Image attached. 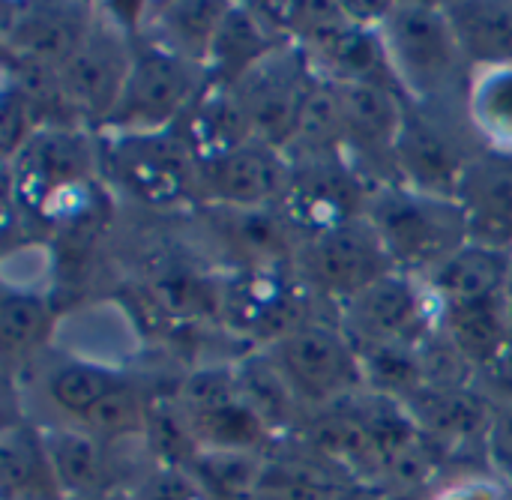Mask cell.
Wrapping results in <instances>:
<instances>
[{
  "instance_id": "cell-18",
  "label": "cell",
  "mask_w": 512,
  "mask_h": 500,
  "mask_svg": "<svg viewBox=\"0 0 512 500\" xmlns=\"http://www.w3.org/2000/svg\"><path fill=\"white\" fill-rule=\"evenodd\" d=\"M405 408L420 435L438 453L462 450L471 444L486 447V435L495 417V405L477 384L426 387Z\"/></svg>"
},
{
  "instance_id": "cell-21",
  "label": "cell",
  "mask_w": 512,
  "mask_h": 500,
  "mask_svg": "<svg viewBox=\"0 0 512 500\" xmlns=\"http://www.w3.org/2000/svg\"><path fill=\"white\" fill-rule=\"evenodd\" d=\"M423 282L441 309L504 297L510 294L512 252L471 240Z\"/></svg>"
},
{
  "instance_id": "cell-5",
  "label": "cell",
  "mask_w": 512,
  "mask_h": 500,
  "mask_svg": "<svg viewBox=\"0 0 512 500\" xmlns=\"http://www.w3.org/2000/svg\"><path fill=\"white\" fill-rule=\"evenodd\" d=\"M102 168L117 189L153 210H174L198 204V159L180 129L138 132V135H99Z\"/></svg>"
},
{
  "instance_id": "cell-11",
  "label": "cell",
  "mask_w": 512,
  "mask_h": 500,
  "mask_svg": "<svg viewBox=\"0 0 512 500\" xmlns=\"http://www.w3.org/2000/svg\"><path fill=\"white\" fill-rule=\"evenodd\" d=\"M132 54L135 36L117 27L102 6H96L90 33L60 69V90L72 123L90 132L105 129L132 69Z\"/></svg>"
},
{
  "instance_id": "cell-3",
  "label": "cell",
  "mask_w": 512,
  "mask_h": 500,
  "mask_svg": "<svg viewBox=\"0 0 512 500\" xmlns=\"http://www.w3.org/2000/svg\"><path fill=\"white\" fill-rule=\"evenodd\" d=\"M366 219L381 237L393 270L414 279L432 276L471 243L468 219L456 198L423 195L399 183L375 189Z\"/></svg>"
},
{
  "instance_id": "cell-42",
  "label": "cell",
  "mask_w": 512,
  "mask_h": 500,
  "mask_svg": "<svg viewBox=\"0 0 512 500\" xmlns=\"http://www.w3.org/2000/svg\"><path fill=\"white\" fill-rule=\"evenodd\" d=\"M342 500H390L387 495V489L384 486H372V483H357V486H351Z\"/></svg>"
},
{
  "instance_id": "cell-25",
  "label": "cell",
  "mask_w": 512,
  "mask_h": 500,
  "mask_svg": "<svg viewBox=\"0 0 512 500\" xmlns=\"http://www.w3.org/2000/svg\"><path fill=\"white\" fill-rule=\"evenodd\" d=\"M351 486L357 483L297 444L291 453L270 450L264 456L252 500H342Z\"/></svg>"
},
{
  "instance_id": "cell-38",
  "label": "cell",
  "mask_w": 512,
  "mask_h": 500,
  "mask_svg": "<svg viewBox=\"0 0 512 500\" xmlns=\"http://www.w3.org/2000/svg\"><path fill=\"white\" fill-rule=\"evenodd\" d=\"M129 500H216L189 468L156 465Z\"/></svg>"
},
{
  "instance_id": "cell-15",
  "label": "cell",
  "mask_w": 512,
  "mask_h": 500,
  "mask_svg": "<svg viewBox=\"0 0 512 500\" xmlns=\"http://www.w3.org/2000/svg\"><path fill=\"white\" fill-rule=\"evenodd\" d=\"M480 147H468L435 108L408 105V117L396 144V183L435 198H456L459 183Z\"/></svg>"
},
{
  "instance_id": "cell-2",
  "label": "cell",
  "mask_w": 512,
  "mask_h": 500,
  "mask_svg": "<svg viewBox=\"0 0 512 500\" xmlns=\"http://www.w3.org/2000/svg\"><path fill=\"white\" fill-rule=\"evenodd\" d=\"M381 39L393 78L411 105L438 108L453 99V93H462L465 102L471 69L459 51L444 3H390Z\"/></svg>"
},
{
  "instance_id": "cell-24",
  "label": "cell",
  "mask_w": 512,
  "mask_h": 500,
  "mask_svg": "<svg viewBox=\"0 0 512 500\" xmlns=\"http://www.w3.org/2000/svg\"><path fill=\"white\" fill-rule=\"evenodd\" d=\"M0 495L3 500H63L42 426L6 420L0 432Z\"/></svg>"
},
{
  "instance_id": "cell-17",
  "label": "cell",
  "mask_w": 512,
  "mask_h": 500,
  "mask_svg": "<svg viewBox=\"0 0 512 500\" xmlns=\"http://www.w3.org/2000/svg\"><path fill=\"white\" fill-rule=\"evenodd\" d=\"M309 69L333 84H363V81H381L396 84L387 48L381 39V27L357 24L345 15L342 3L330 21H324L318 30H312L303 42L294 45ZM399 87V84H396Z\"/></svg>"
},
{
  "instance_id": "cell-39",
  "label": "cell",
  "mask_w": 512,
  "mask_h": 500,
  "mask_svg": "<svg viewBox=\"0 0 512 500\" xmlns=\"http://www.w3.org/2000/svg\"><path fill=\"white\" fill-rule=\"evenodd\" d=\"M486 456L495 465V471L512 483V402L495 405V417L486 435Z\"/></svg>"
},
{
  "instance_id": "cell-26",
  "label": "cell",
  "mask_w": 512,
  "mask_h": 500,
  "mask_svg": "<svg viewBox=\"0 0 512 500\" xmlns=\"http://www.w3.org/2000/svg\"><path fill=\"white\" fill-rule=\"evenodd\" d=\"M45 450L63 498L117 489L108 468V444L72 423L42 426Z\"/></svg>"
},
{
  "instance_id": "cell-19",
  "label": "cell",
  "mask_w": 512,
  "mask_h": 500,
  "mask_svg": "<svg viewBox=\"0 0 512 500\" xmlns=\"http://www.w3.org/2000/svg\"><path fill=\"white\" fill-rule=\"evenodd\" d=\"M456 201L465 210L474 243L512 252V156L480 147L459 183Z\"/></svg>"
},
{
  "instance_id": "cell-13",
  "label": "cell",
  "mask_w": 512,
  "mask_h": 500,
  "mask_svg": "<svg viewBox=\"0 0 512 500\" xmlns=\"http://www.w3.org/2000/svg\"><path fill=\"white\" fill-rule=\"evenodd\" d=\"M312 84L315 72L294 45L279 48L240 84H234L255 141L288 153Z\"/></svg>"
},
{
  "instance_id": "cell-20",
  "label": "cell",
  "mask_w": 512,
  "mask_h": 500,
  "mask_svg": "<svg viewBox=\"0 0 512 500\" xmlns=\"http://www.w3.org/2000/svg\"><path fill=\"white\" fill-rule=\"evenodd\" d=\"M285 45L291 42H285L273 30V24L264 18L258 3H228L219 21L216 39L210 45L204 72L210 81L234 87Z\"/></svg>"
},
{
  "instance_id": "cell-12",
  "label": "cell",
  "mask_w": 512,
  "mask_h": 500,
  "mask_svg": "<svg viewBox=\"0 0 512 500\" xmlns=\"http://www.w3.org/2000/svg\"><path fill=\"white\" fill-rule=\"evenodd\" d=\"M351 342L423 348L441 330V306L423 279L390 273L336 312Z\"/></svg>"
},
{
  "instance_id": "cell-29",
  "label": "cell",
  "mask_w": 512,
  "mask_h": 500,
  "mask_svg": "<svg viewBox=\"0 0 512 500\" xmlns=\"http://www.w3.org/2000/svg\"><path fill=\"white\" fill-rule=\"evenodd\" d=\"M54 309L51 300L36 288L3 285L0 294V354L6 369L27 366L39 348L51 339Z\"/></svg>"
},
{
  "instance_id": "cell-30",
  "label": "cell",
  "mask_w": 512,
  "mask_h": 500,
  "mask_svg": "<svg viewBox=\"0 0 512 500\" xmlns=\"http://www.w3.org/2000/svg\"><path fill=\"white\" fill-rule=\"evenodd\" d=\"M363 372V390L408 405L429 387L423 348L393 342H354Z\"/></svg>"
},
{
  "instance_id": "cell-4",
  "label": "cell",
  "mask_w": 512,
  "mask_h": 500,
  "mask_svg": "<svg viewBox=\"0 0 512 500\" xmlns=\"http://www.w3.org/2000/svg\"><path fill=\"white\" fill-rule=\"evenodd\" d=\"M207 84V72L150 36L135 39L132 69L102 132L138 135L174 129ZM99 132V135H102Z\"/></svg>"
},
{
  "instance_id": "cell-27",
  "label": "cell",
  "mask_w": 512,
  "mask_h": 500,
  "mask_svg": "<svg viewBox=\"0 0 512 500\" xmlns=\"http://www.w3.org/2000/svg\"><path fill=\"white\" fill-rule=\"evenodd\" d=\"M441 333L465 357V363L480 375L512 339V300L510 294L441 309Z\"/></svg>"
},
{
  "instance_id": "cell-35",
  "label": "cell",
  "mask_w": 512,
  "mask_h": 500,
  "mask_svg": "<svg viewBox=\"0 0 512 500\" xmlns=\"http://www.w3.org/2000/svg\"><path fill=\"white\" fill-rule=\"evenodd\" d=\"M147 414H150V399L141 396V390L132 381H123L114 393H108L87 417L78 423L90 435H96L102 444H120L141 438L147 429Z\"/></svg>"
},
{
  "instance_id": "cell-32",
  "label": "cell",
  "mask_w": 512,
  "mask_h": 500,
  "mask_svg": "<svg viewBox=\"0 0 512 500\" xmlns=\"http://www.w3.org/2000/svg\"><path fill=\"white\" fill-rule=\"evenodd\" d=\"M462 108L477 147L512 156V66L471 72Z\"/></svg>"
},
{
  "instance_id": "cell-16",
  "label": "cell",
  "mask_w": 512,
  "mask_h": 500,
  "mask_svg": "<svg viewBox=\"0 0 512 500\" xmlns=\"http://www.w3.org/2000/svg\"><path fill=\"white\" fill-rule=\"evenodd\" d=\"M3 57L63 69L96 21L90 3H3Z\"/></svg>"
},
{
  "instance_id": "cell-22",
  "label": "cell",
  "mask_w": 512,
  "mask_h": 500,
  "mask_svg": "<svg viewBox=\"0 0 512 500\" xmlns=\"http://www.w3.org/2000/svg\"><path fill=\"white\" fill-rule=\"evenodd\" d=\"M177 129L198 162H210L255 141L237 90L231 84H219L210 78L198 99L192 102L189 114L177 123Z\"/></svg>"
},
{
  "instance_id": "cell-14",
  "label": "cell",
  "mask_w": 512,
  "mask_h": 500,
  "mask_svg": "<svg viewBox=\"0 0 512 500\" xmlns=\"http://www.w3.org/2000/svg\"><path fill=\"white\" fill-rule=\"evenodd\" d=\"M291 177L285 150L249 141L225 156L198 162L195 201L207 210H276Z\"/></svg>"
},
{
  "instance_id": "cell-1",
  "label": "cell",
  "mask_w": 512,
  "mask_h": 500,
  "mask_svg": "<svg viewBox=\"0 0 512 500\" xmlns=\"http://www.w3.org/2000/svg\"><path fill=\"white\" fill-rule=\"evenodd\" d=\"M99 165V132L51 123L6 162V201L42 222L81 225L93 201L90 189Z\"/></svg>"
},
{
  "instance_id": "cell-43",
  "label": "cell",
  "mask_w": 512,
  "mask_h": 500,
  "mask_svg": "<svg viewBox=\"0 0 512 500\" xmlns=\"http://www.w3.org/2000/svg\"><path fill=\"white\" fill-rule=\"evenodd\" d=\"M63 500H129V495H123L120 489H111V492H96V495H72V498Z\"/></svg>"
},
{
  "instance_id": "cell-31",
  "label": "cell",
  "mask_w": 512,
  "mask_h": 500,
  "mask_svg": "<svg viewBox=\"0 0 512 500\" xmlns=\"http://www.w3.org/2000/svg\"><path fill=\"white\" fill-rule=\"evenodd\" d=\"M234 369H237L243 399L270 423L276 438L297 435L309 414L300 405V399L294 396V390L288 387L285 375L267 357V351H252V354L240 357V363H234Z\"/></svg>"
},
{
  "instance_id": "cell-36",
  "label": "cell",
  "mask_w": 512,
  "mask_h": 500,
  "mask_svg": "<svg viewBox=\"0 0 512 500\" xmlns=\"http://www.w3.org/2000/svg\"><path fill=\"white\" fill-rule=\"evenodd\" d=\"M267 456V453H264ZM264 456L255 453H213L201 450L189 471L207 486L216 500H252Z\"/></svg>"
},
{
  "instance_id": "cell-40",
  "label": "cell",
  "mask_w": 512,
  "mask_h": 500,
  "mask_svg": "<svg viewBox=\"0 0 512 500\" xmlns=\"http://www.w3.org/2000/svg\"><path fill=\"white\" fill-rule=\"evenodd\" d=\"M492 405H507L512 402V339L504 345V351L477 375L474 381Z\"/></svg>"
},
{
  "instance_id": "cell-6",
  "label": "cell",
  "mask_w": 512,
  "mask_h": 500,
  "mask_svg": "<svg viewBox=\"0 0 512 500\" xmlns=\"http://www.w3.org/2000/svg\"><path fill=\"white\" fill-rule=\"evenodd\" d=\"M264 351L285 375L306 414L336 408L363 393L360 357L339 318L321 315Z\"/></svg>"
},
{
  "instance_id": "cell-37",
  "label": "cell",
  "mask_w": 512,
  "mask_h": 500,
  "mask_svg": "<svg viewBox=\"0 0 512 500\" xmlns=\"http://www.w3.org/2000/svg\"><path fill=\"white\" fill-rule=\"evenodd\" d=\"M51 114L27 96L18 84L3 78V99H0V150L3 162L15 159L33 135H39L45 126H51Z\"/></svg>"
},
{
  "instance_id": "cell-10",
  "label": "cell",
  "mask_w": 512,
  "mask_h": 500,
  "mask_svg": "<svg viewBox=\"0 0 512 500\" xmlns=\"http://www.w3.org/2000/svg\"><path fill=\"white\" fill-rule=\"evenodd\" d=\"M291 273L321 300L336 309L360 297L378 279L396 273L381 237L369 219L297 240Z\"/></svg>"
},
{
  "instance_id": "cell-34",
  "label": "cell",
  "mask_w": 512,
  "mask_h": 500,
  "mask_svg": "<svg viewBox=\"0 0 512 500\" xmlns=\"http://www.w3.org/2000/svg\"><path fill=\"white\" fill-rule=\"evenodd\" d=\"M150 300L153 306L174 318V321H219V300H222V282L207 279L204 273L168 267L150 279Z\"/></svg>"
},
{
  "instance_id": "cell-33",
  "label": "cell",
  "mask_w": 512,
  "mask_h": 500,
  "mask_svg": "<svg viewBox=\"0 0 512 500\" xmlns=\"http://www.w3.org/2000/svg\"><path fill=\"white\" fill-rule=\"evenodd\" d=\"M126 381L123 372L99 363V360H84V357H69L60 366H54L45 375V399L51 408L63 417V423H84V417L120 384Z\"/></svg>"
},
{
  "instance_id": "cell-23",
  "label": "cell",
  "mask_w": 512,
  "mask_h": 500,
  "mask_svg": "<svg viewBox=\"0 0 512 500\" xmlns=\"http://www.w3.org/2000/svg\"><path fill=\"white\" fill-rule=\"evenodd\" d=\"M444 12L471 72L512 66V3L456 0L444 3Z\"/></svg>"
},
{
  "instance_id": "cell-41",
  "label": "cell",
  "mask_w": 512,
  "mask_h": 500,
  "mask_svg": "<svg viewBox=\"0 0 512 500\" xmlns=\"http://www.w3.org/2000/svg\"><path fill=\"white\" fill-rule=\"evenodd\" d=\"M432 500H507V495L495 480L465 477V480H456V483H447L444 489H438Z\"/></svg>"
},
{
  "instance_id": "cell-8",
  "label": "cell",
  "mask_w": 512,
  "mask_h": 500,
  "mask_svg": "<svg viewBox=\"0 0 512 500\" xmlns=\"http://www.w3.org/2000/svg\"><path fill=\"white\" fill-rule=\"evenodd\" d=\"M375 189L378 183H372L345 153L300 156L291 159L288 189L276 213L297 240H306L366 219Z\"/></svg>"
},
{
  "instance_id": "cell-9",
  "label": "cell",
  "mask_w": 512,
  "mask_h": 500,
  "mask_svg": "<svg viewBox=\"0 0 512 500\" xmlns=\"http://www.w3.org/2000/svg\"><path fill=\"white\" fill-rule=\"evenodd\" d=\"M174 399L189 420L198 450L264 456L279 441L270 423L243 399L234 366H204L189 372L177 384Z\"/></svg>"
},
{
  "instance_id": "cell-7",
  "label": "cell",
  "mask_w": 512,
  "mask_h": 500,
  "mask_svg": "<svg viewBox=\"0 0 512 500\" xmlns=\"http://www.w3.org/2000/svg\"><path fill=\"white\" fill-rule=\"evenodd\" d=\"M318 303L321 300L291 273V267L234 270L222 282L219 324L249 342L252 351H264L321 318L315 312Z\"/></svg>"
},
{
  "instance_id": "cell-28",
  "label": "cell",
  "mask_w": 512,
  "mask_h": 500,
  "mask_svg": "<svg viewBox=\"0 0 512 500\" xmlns=\"http://www.w3.org/2000/svg\"><path fill=\"white\" fill-rule=\"evenodd\" d=\"M228 3L210 0H171V3H150L147 24L141 36L156 39L159 45L171 48L174 54L192 60L195 66H207L210 45L216 39L219 21Z\"/></svg>"
}]
</instances>
